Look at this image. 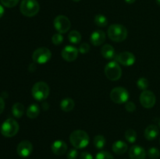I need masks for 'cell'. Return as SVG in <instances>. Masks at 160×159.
Instances as JSON below:
<instances>
[{
    "mask_svg": "<svg viewBox=\"0 0 160 159\" xmlns=\"http://www.w3.org/2000/svg\"><path fill=\"white\" fill-rule=\"evenodd\" d=\"M70 141L73 147L77 149H82L88 145L90 138L85 131L78 129L71 132L70 136Z\"/></svg>",
    "mask_w": 160,
    "mask_h": 159,
    "instance_id": "cell-1",
    "label": "cell"
},
{
    "mask_svg": "<svg viewBox=\"0 0 160 159\" xmlns=\"http://www.w3.org/2000/svg\"><path fill=\"white\" fill-rule=\"evenodd\" d=\"M108 36L112 41L121 42L128 37V30L121 24H112L108 29Z\"/></svg>",
    "mask_w": 160,
    "mask_h": 159,
    "instance_id": "cell-2",
    "label": "cell"
},
{
    "mask_svg": "<svg viewBox=\"0 0 160 159\" xmlns=\"http://www.w3.org/2000/svg\"><path fill=\"white\" fill-rule=\"evenodd\" d=\"M20 9L23 16L32 17L38 12L40 6L36 0H22Z\"/></svg>",
    "mask_w": 160,
    "mask_h": 159,
    "instance_id": "cell-3",
    "label": "cell"
},
{
    "mask_svg": "<svg viewBox=\"0 0 160 159\" xmlns=\"http://www.w3.org/2000/svg\"><path fill=\"white\" fill-rule=\"evenodd\" d=\"M50 89L48 84L45 82H38L33 86L31 94L34 98L37 101H44L49 95Z\"/></svg>",
    "mask_w": 160,
    "mask_h": 159,
    "instance_id": "cell-4",
    "label": "cell"
},
{
    "mask_svg": "<svg viewBox=\"0 0 160 159\" xmlns=\"http://www.w3.org/2000/svg\"><path fill=\"white\" fill-rule=\"evenodd\" d=\"M104 71L106 77L112 81L118 80L122 76L121 68L115 61H112V62L106 64Z\"/></svg>",
    "mask_w": 160,
    "mask_h": 159,
    "instance_id": "cell-5",
    "label": "cell"
},
{
    "mask_svg": "<svg viewBox=\"0 0 160 159\" xmlns=\"http://www.w3.org/2000/svg\"><path fill=\"white\" fill-rule=\"evenodd\" d=\"M19 131V124L13 118H8L1 126V133L6 137H14Z\"/></svg>",
    "mask_w": 160,
    "mask_h": 159,
    "instance_id": "cell-6",
    "label": "cell"
},
{
    "mask_svg": "<svg viewBox=\"0 0 160 159\" xmlns=\"http://www.w3.org/2000/svg\"><path fill=\"white\" fill-rule=\"evenodd\" d=\"M110 98L116 104H123L129 99V93L123 87H115L111 90Z\"/></svg>",
    "mask_w": 160,
    "mask_h": 159,
    "instance_id": "cell-7",
    "label": "cell"
},
{
    "mask_svg": "<svg viewBox=\"0 0 160 159\" xmlns=\"http://www.w3.org/2000/svg\"><path fill=\"white\" fill-rule=\"evenodd\" d=\"M52 57V52L48 48H38L34 51L32 55V59L34 62L38 64H45L50 60Z\"/></svg>",
    "mask_w": 160,
    "mask_h": 159,
    "instance_id": "cell-8",
    "label": "cell"
},
{
    "mask_svg": "<svg viewBox=\"0 0 160 159\" xmlns=\"http://www.w3.org/2000/svg\"><path fill=\"white\" fill-rule=\"evenodd\" d=\"M54 27L59 34H65L70 29L71 23L68 17L63 15H59L55 18Z\"/></svg>",
    "mask_w": 160,
    "mask_h": 159,
    "instance_id": "cell-9",
    "label": "cell"
},
{
    "mask_svg": "<svg viewBox=\"0 0 160 159\" xmlns=\"http://www.w3.org/2000/svg\"><path fill=\"white\" fill-rule=\"evenodd\" d=\"M140 102L145 108H151L156 104V95L151 90H144L140 95Z\"/></svg>",
    "mask_w": 160,
    "mask_h": 159,
    "instance_id": "cell-10",
    "label": "cell"
},
{
    "mask_svg": "<svg viewBox=\"0 0 160 159\" xmlns=\"http://www.w3.org/2000/svg\"><path fill=\"white\" fill-rule=\"evenodd\" d=\"M33 151V145L29 140H23L18 144L17 148V154L21 157H27L31 155Z\"/></svg>",
    "mask_w": 160,
    "mask_h": 159,
    "instance_id": "cell-11",
    "label": "cell"
},
{
    "mask_svg": "<svg viewBox=\"0 0 160 159\" xmlns=\"http://www.w3.org/2000/svg\"><path fill=\"white\" fill-rule=\"evenodd\" d=\"M117 60L119 63L125 66L132 65L135 62V56L129 51H123L117 55Z\"/></svg>",
    "mask_w": 160,
    "mask_h": 159,
    "instance_id": "cell-12",
    "label": "cell"
},
{
    "mask_svg": "<svg viewBox=\"0 0 160 159\" xmlns=\"http://www.w3.org/2000/svg\"><path fill=\"white\" fill-rule=\"evenodd\" d=\"M78 49L72 45H67L62 50L61 55L64 60L67 62H73L78 58Z\"/></svg>",
    "mask_w": 160,
    "mask_h": 159,
    "instance_id": "cell-13",
    "label": "cell"
},
{
    "mask_svg": "<svg viewBox=\"0 0 160 159\" xmlns=\"http://www.w3.org/2000/svg\"><path fill=\"white\" fill-rule=\"evenodd\" d=\"M129 157L131 159H145L146 151L142 147L134 145L129 150Z\"/></svg>",
    "mask_w": 160,
    "mask_h": 159,
    "instance_id": "cell-14",
    "label": "cell"
},
{
    "mask_svg": "<svg viewBox=\"0 0 160 159\" xmlns=\"http://www.w3.org/2000/svg\"><path fill=\"white\" fill-rule=\"evenodd\" d=\"M52 151L56 155H62L67 151V145L63 140H58L52 143L51 146Z\"/></svg>",
    "mask_w": 160,
    "mask_h": 159,
    "instance_id": "cell-15",
    "label": "cell"
},
{
    "mask_svg": "<svg viewBox=\"0 0 160 159\" xmlns=\"http://www.w3.org/2000/svg\"><path fill=\"white\" fill-rule=\"evenodd\" d=\"M90 41L95 46H99L102 45L106 41V34L102 31H95L91 34Z\"/></svg>",
    "mask_w": 160,
    "mask_h": 159,
    "instance_id": "cell-16",
    "label": "cell"
},
{
    "mask_svg": "<svg viewBox=\"0 0 160 159\" xmlns=\"http://www.w3.org/2000/svg\"><path fill=\"white\" fill-rule=\"evenodd\" d=\"M112 149L115 154L121 155V154H123L124 153L127 152L128 147V144L125 142H123V140H117L112 144Z\"/></svg>",
    "mask_w": 160,
    "mask_h": 159,
    "instance_id": "cell-17",
    "label": "cell"
},
{
    "mask_svg": "<svg viewBox=\"0 0 160 159\" xmlns=\"http://www.w3.org/2000/svg\"><path fill=\"white\" fill-rule=\"evenodd\" d=\"M159 133V128L156 125H150L145 129V137L148 140H153L158 137Z\"/></svg>",
    "mask_w": 160,
    "mask_h": 159,
    "instance_id": "cell-18",
    "label": "cell"
},
{
    "mask_svg": "<svg viewBox=\"0 0 160 159\" xmlns=\"http://www.w3.org/2000/svg\"><path fill=\"white\" fill-rule=\"evenodd\" d=\"M75 106V102L72 98H65L61 101L60 108L63 112H70L73 109Z\"/></svg>",
    "mask_w": 160,
    "mask_h": 159,
    "instance_id": "cell-19",
    "label": "cell"
},
{
    "mask_svg": "<svg viewBox=\"0 0 160 159\" xmlns=\"http://www.w3.org/2000/svg\"><path fill=\"white\" fill-rule=\"evenodd\" d=\"M101 54L105 59H111L115 56V49L112 45H105L101 48Z\"/></svg>",
    "mask_w": 160,
    "mask_h": 159,
    "instance_id": "cell-20",
    "label": "cell"
},
{
    "mask_svg": "<svg viewBox=\"0 0 160 159\" xmlns=\"http://www.w3.org/2000/svg\"><path fill=\"white\" fill-rule=\"evenodd\" d=\"M24 106L23 104L20 102H17L12 105V113L14 117L17 118H20L23 116L24 113Z\"/></svg>",
    "mask_w": 160,
    "mask_h": 159,
    "instance_id": "cell-21",
    "label": "cell"
},
{
    "mask_svg": "<svg viewBox=\"0 0 160 159\" xmlns=\"http://www.w3.org/2000/svg\"><path fill=\"white\" fill-rule=\"evenodd\" d=\"M39 113H40V108L36 104H31L27 110V115L30 118H37Z\"/></svg>",
    "mask_w": 160,
    "mask_h": 159,
    "instance_id": "cell-22",
    "label": "cell"
},
{
    "mask_svg": "<svg viewBox=\"0 0 160 159\" xmlns=\"http://www.w3.org/2000/svg\"><path fill=\"white\" fill-rule=\"evenodd\" d=\"M68 40L72 44H78L81 40V34L78 31H71L68 34Z\"/></svg>",
    "mask_w": 160,
    "mask_h": 159,
    "instance_id": "cell-23",
    "label": "cell"
},
{
    "mask_svg": "<svg viewBox=\"0 0 160 159\" xmlns=\"http://www.w3.org/2000/svg\"><path fill=\"white\" fill-rule=\"evenodd\" d=\"M95 23L98 26H100V27H104V26H106L108 24V20L104 15H102V14H98L95 17Z\"/></svg>",
    "mask_w": 160,
    "mask_h": 159,
    "instance_id": "cell-24",
    "label": "cell"
},
{
    "mask_svg": "<svg viewBox=\"0 0 160 159\" xmlns=\"http://www.w3.org/2000/svg\"><path fill=\"white\" fill-rule=\"evenodd\" d=\"M93 143L97 149H102L106 145V138L102 135H97L94 138Z\"/></svg>",
    "mask_w": 160,
    "mask_h": 159,
    "instance_id": "cell-25",
    "label": "cell"
},
{
    "mask_svg": "<svg viewBox=\"0 0 160 159\" xmlns=\"http://www.w3.org/2000/svg\"><path fill=\"white\" fill-rule=\"evenodd\" d=\"M125 138L129 143H134L137 140V132L132 129H128L125 132Z\"/></svg>",
    "mask_w": 160,
    "mask_h": 159,
    "instance_id": "cell-26",
    "label": "cell"
},
{
    "mask_svg": "<svg viewBox=\"0 0 160 159\" xmlns=\"http://www.w3.org/2000/svg\"><path fill=\"white\" fill-rule=\"evenodd\" d=\"M148 80L145 77H141L137 81V86L140 90H146V89L148 87Z\"/></svg>",
    "mask_w": 160,
    "mask_h": 159,
    "instance_id": "cell-27",
    "label": "cell"
},
{
    "mask_svg": "<svg viewBox=\"0 0 160 159\" xmlns=\"http://www.w3.org/2000/svg\"><path fill=\"white\" fill-rule=\"evenodd\" d=\"M148 155L151 159H157L160 156V151L158 148L151 147L148 151Z\"/></svg>",
    "mask_w": 160,
    "mask_h": 159,
    "instance_id": "cell-28",
    "label": "cell"
},
{
    "mask_svg": "<svg viewBox=\"0 0 160 159\" xmlns=\"http://www.w3.org/2000/svg\"><path fill=\"white\" fill-rule=\"evenodd\" d=\"M95 159H114L113 156L110 154L109 152L106 151H99L98 154H96Z\"/></svg>",
    "mask_w": 160,
    "mask_h": 159,
    "instance_id": "cell-29",
    "label": "cell"
},
{
    "mask_svg": "<svg viewBox=\"0 0 160 159\" xmlns=\"http://www.w3.org/2000/svg\"><path fill=\"white\" fill-rule=\"evenodd\" d=\"M52 43L54 45H59L63 41V37L62 36V34H59V33L55 34H53L52 37Z\"/></svg>",
    "mask_w": 160,
    "mask_h": 159,
    "instance_id": "cell-30",
    "label": "cell"
},
{
    "mask_svg": "<svg viewBox=\"0 0 160 159\" xmlns=\"http://www.w3.org/2000/svg\"><path fill=\"white\" fill-rule=\"evenodd\" d=\"M0 2L6 7L12 8L18 4L19 0H0Z\"/></svg>",
    "mask_w": 160,
    "mask_h": 159,
    "instance_id": "cell-31",
    "label": "cell"
},
{
    "mask_svg": "<svg viewBox=\"0 0 160 159\" xmlns=\"http://www.w3.org/2000/svg\"><path fill=\"white\" fill-rule=\"evenodd\" d=\"M78 51L82 53V54H85V53L88 52L90 51V45L88 43H82L80 45Z\"/></svg>",
    "mask_w": 160,
    "mask_h": 159,
    "instance_id": "cell-32",
    "label": "cell"
},
{
    "mask_svg": "<svg viewBox=\"0 0 160 159\" xmlns=\"http://www.w3.org/2000/svg\"><path fill=\"white\" fill-rule=\"evenodd\" d=\"M125 109L129 112H134L136 109L135 104L134 102H132V101H128V102L127 101L126 104H125Z\"/></svg>",
    "mask_w": 160,
    "mask_h": 159,
    "instance_id": "cell-33",
    "label": "cell"
},
{
    "mask_svg": "<svg viewBox=\"0 0 160 159\" xmlns=\"http://www.w3.org/2000/svg\"><path fill=\"white\" fill-rule=\"evenodd\" d=\"M78 152L76 149H70L67 153V159H77Z\"/></svg>",
    "mask_w": 160,
    "mask_h": 159,
    "instance_id": "cell-34",
    "label": "cell"
},
{
    "mask_svg": "<svg viewBox=\"0 0 160 159\" xmlns=\"http://www.w3.org/2000/svg\"><path fill=\"white\" fill-rule=\"evenodd\" d=\"M80 159H93V156L87 151H84L80 155Z\"/></svg>",
    "mask_w": 160,
    "mask_h": 159,
    "instance_id": "cell-35",
    "label": "cell"
},
{
    "mask_svg": "<svg viewBox=\"0 0 160 159\" xmlns=\"http://www.w3.org/2000/svg\"><path fill=\"white\" fill-rule=\"evenodd\" d=\"M4 108H5V101L4 100H3V98L0 97V114L2 113Z\"/></svg>",
    "mask_w": 160,
    "mask_h": 159,
    "instance_id": "cell-36",
    "label": "cell"
},
{
    "mask_svg": "<svg viewBox=\"0 0 160 159\" xmlns=\"http://www.w3.org/2000/svg\"><path fill=\"white\" fill-rule=\"evenodd\" d=\"M3 14H4V8L2 7V5H0V18L2 17Z\"/></svg>",
    "mask_w": 160,
    "mask_h": 159,
    "instance_id": "cell-37",
    "label": "cell"
},
{
    "mask_svg": "<svg viewBox=\"0 0 160 159\" xmlns=\"http://www.w3.org/2000/svg\"><path fill=\"white\" fill-rule=\"evenodd\" d=\"M135 1L136 0H125V2H126L127 3H128V4H133Z\"/></svg>",
    "mask_w": 160,
    "mask_h": 159,
    "instance_id": "cell-38",
    "label": "cell"
},
{
    "mask_svg": "<svg viewBox=\"0 0 160 159\" xmlns=\"http://www.w3.org/2000/svg\"><path fill=\"white\" fill-rule=\"evenodd\" d=\"M156 2H157V4L160 6V0H156Z\"/></svg>",
    "mask_w": 160,
    "mask_h": 159,
    "instance_id": "cell-39",
    "label": "cell"
},
{
    "mask_svg": "<svg viewBox=\"0 0 160 159\" xmlns=\"http://www.w3.org/2000/svg\"><path fill=\"white\" fill-rule=\"evenodd\" d=\"M73 2H80L81 1V0H73Z\"/></svg>",
    "mask_w": 160,
    "mask_h": 159,
    "instance_id": "cell-40",
    "label": "cell"
},
{
    "mask_svg": "<svg viewBox=\"0 0 160 159\" xmlns=\"http://www.w3.org/2000/svg\"><path fill=\"white\" fill-rule=\"evenodd\" d=\"M159 127H160V119H159Z\"/></svg>",
    "mask_w": 160,
    "mask_h": 159,
    "instance_id": "cell-41",
    "label": "cell"
}]
</instances>
